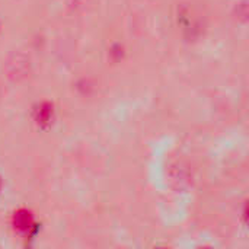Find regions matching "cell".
<instances>
[{"mask_svg":"<svg viewBox=\"0 0 249 249\" xmlns=\"http://www.w3.org/2000/svg\"><path fill=\"white\" fill-rule=\"evenodd\" d=\"M15 57V60H16V63L18 64H15V61L10 58L9 61H7V71H9V76L10 77H15V79H19V77H22V76H25L26 74V70H28V58L25 57V55H20V54H18V55H13Z\"/></svg>","mask_w":249,"mask_h":249,"instance_id":"1","label":"cell"},{"mask_svg":"<svg viewBox=\"0 0 249 249\" xmlns=\"http://www.w3.org/2000/svg\"><path fill=\"white\" fill-rule=\"evenodd\" d=\"M235 15L239 20L248 19V0H238L235 4Z\"/></svg>","mask_w":249,"mask_h":249,"instance_id":"2","label":"cell"},{"mask_svg":"<svg viewBox=\"0 0 249 249\" xmlns=\"http://www.w3.org/2000/svg\"><path fill=\"white\" fill-rule=\"evenodd\" d=\"M1 190H3V179H1V177H0V194H1Z\"/></svg>","mask_w":249,"mask_h":249,"instance_id":"3","label":"cell"},{"mask_svg":"<svg viewBox=\"0 0 249 249\" xmlns=\"http://www.w3.org/2000/svg\"><path fill=\"white\" fill-rule=\"evenodd\" d=\"M0 31H1V22H0Z\"/></svg>","mask_w":249,"mask_h":249,"instance_id":"4","label":"cell"}]
</instances>
